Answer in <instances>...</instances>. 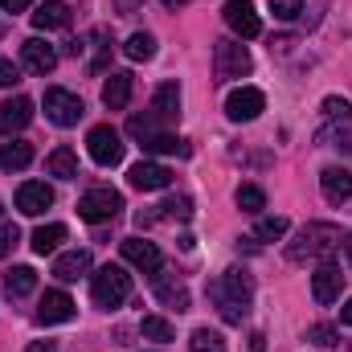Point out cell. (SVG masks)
Instances as JSON below:
<instances>
[{
  "label": "cell",
  "mask_w": 352,
  "mask_h": 352,
  "mask_svg": "<svg viewBox=\"0 0 352 352\" xmlns=\"http://www.w3.org/2000/svg\"><path fill=\"white\" fill-rule=\"evenodd\" d=\"M21 82V66H12L8 58H0V87H16Z\"/></svg>",
  "instance_id": "ab89813d"
},
{
  "label": "cell",
  "mask_w": 352,
  "mask_h": 352,
  "mask_svg": "<svg viewBox=\"0 0 352 352\" xmlns=\"http://www.w3.org/2000/svg\"><path fill=\"white\" fill-rule=\"evenodd\" d=\"M144 152H152V156H188V144L180 140V135H168V131H156L152 140H144L140 144Z\"/></svg>",
  "instance_id": "484cf974"
},
{
  "label": "cell",
  "mask_w": 352,
  "mask_h": 352,
  "mask_svg": "<svg viewBox=\"0 0 352 352\" xmlns=\"http://www.w3.org/2000/svg\"><path fill=\"white\" fill-rule=\"evenodd\" d=\"M119 209H123V192H115V188H90V192L78 197V217L90 221V226L111 221Z\"/></svg>",
  "instance_id": "5b68a950"
},
{
  "label": "cell",
  "mask_w": 352,
  "mask_h": 352,
  "mask_svg": "<svg viewBox=\"0 0 352 352\" xmlns=\"http://www.w3.org/2000/svg\"><path fill=\"white\" fill-rule=\"evenodd\" d=\"M168 8H184V4H192V0H164Z\"/></svg>",
  "instance_id": "f6af8a7d"
},
{
  "label": "cell",
  "mask_w": 352,
  "mask_h": 352,
  "mask_svg": "<svg viewBox=\"0 0 352 352\" xmlns=\"http://www.w3.org/2000/svg\"><path fill=\"white\" fill-rule=\"evenodd\" d=\"M94 41H98V54L90 58V74H102V70H107V58H111V45H107V33H102V29L94 33Z\"/></svg>",
  "instance_id": "d590c367"
},
{
  "label": "cell",
  "mask_w": 352,
  "mask_h": 352,
  "mask_svg": "<svg viewBox=\"0 0 352 352\" xmlns=\"http://www.w3.org/2000/svg\"><path fill=\"white\" fill-rule=\"evenodd\" d=\"M152 115H156L160 123H176V119H180V87H176V82H164V87L156 90Z\"/></svg>",
  "instance_id": "44dd1931"
},
{
  "label": "cell",
  "mask_w": 352,
  "mask_h": 352,
  "mask_svg": "<svg viewBox=\"0 0 352 352\" xmlns=\"http://www.w3.org/2000/svg\"><path fill=\"white\" fill-rule=\"evenodd\" d=\"M123 54H127L131 62H148V58L156 54V37H152V33H131L127 45H123Z\"/></svg>",
  "instance_id": "f546056e"
},
{
  "label": "cell",
  "mask_w": 352,
  "mask_h": 352,
  "mask_svg": "<svg viewBox=\"0 0 352 352\" xmlns=\"http://www.w3.org/2000/svg\"><path fill=\"white\" fill-rule=\"evenodd\" d=\"M131 87H135V78H131L127 70H115V74L102 82V102H107L111 111H123V107L131 102Z\"/></svg>",
  "instance_id": "d6986e66"
},
{
  "label": "cell",
  "mask_w": 352,
  "mask_h": 352,
  "mask_svg": "<svg viewBox=\"0 0 352 352\" xmlns=\"http://www.w3.org/2000/svg\"><path fill=\"white\" fill-rule=\"evenodd\" d=\"M123 258L135 266V270H144V274H160V250H156V242H144V238H127L123 242Z\"/></svg>",
  "instance_id": "9a60e30c"
},
{
  "label": "cell",
  "mask_w": 352,
  "mask_h": 352,
  "mask_svg": "<svg viewBox=\"0 0 352 352\" xmlns=\"http://www.w3.org/2000/svg\"><path fill=\"white\" fill-rule=\"evenodd\" d=\"M87 152L94 164L115 168L123 160V140H119V131L111 123H98V127H90V135H87Z\"/></svg>",
  "instance_id": "8992f818"
},
{
  "label": "cell",
  "mask_w": 352,
  "mask_h": 352,
  "mask_svg": "<svg viewBox=\"0 0 352 352\" xmlns=\"http://www.w3.org/2000/svg\"><path fill=\"white\" fill-rule=\"evenodd\" d=\"M263 111H266V94L258 87H238V90H230V98H226V115L234 123H250Z\"/></svg>",
  "instance_id": "9c48e42d"
},
{
  "label": "cell",
  "mask_w": 352,
  "mask_h": 352,
  "mask_svg": "<svg viewBox=\"0 0 352 352\" xmlns=\"http://www.w3.org/2000/svg\"><path fill=\"white\" fill-rule=\"evenodd\" d=\"M4 291H8L12 299L33 295V291H37V270H33V266H12V270L4 274Z\"/></svg>",
  "instance_id": "cb8c5ba5"
},
{
  "label": "cell",
  "mask_w": 352,
  "mask_h": 352,
  "mask_svg": "<svg viewBox=\"0 0 352 352\" xmlns=\"http://www.w3.org/2000/svg\"><path fill=\"white\" fill-rule=\"evenodd\" d=\"M50 205H54V188H50L45 180H25V184L16 188V209H21L25 217H41Z\"/></svg>",
  "instance_id": "8fae6325"
},
{
  "label": "cell",
  "mask_w": 352,
  "mask_h": 352,
  "mask_svg": "<svg viewBox=\"0 0 352 352\" xmlns=\"http://www.w3.org/2000/svg\"><path fill=\"white\" fill-rule=\"evenodd\" d=\"M340 320H344V324H349V328H352V299H349V303H344V307H340Z\"/></svg>",
  "instance_id": "ee69618b"
},
{
  "label": "cell",
  "mask_w": 352,
  "mask_h": 352,
  "mask_svg": "<svg viewBox=\"0 0 352 352\" xmlns=\"http://www.w3.org/2000/svg\"><path fill=\"white\" fill-rule=\"evenodd\" d=\"M188 349L192 352H226V340H221L213 328H197V332L188 336Z\"/></svg>",
  "instance_id": "d6a6232c"
},
{
  "label": "cell",
  "mask_w": 352,
  "mask_h": 352,
  "mask_svg": "<svg viewBox=\"0 0 352 352\" xmlns=\"http://www.w3.org/2000/svg\"><path fill=\"white\" fill-rule=\"evenodd\" d=\"M45 168H50V176H58V180H74L78 176V156L70 148H54L50 160H45Z\"/></svg>",
  "instance_id": "83f0119b"
},
{
  "label": "cell",
  "mask_w": 352,
  "mask_h": 352,
  "mask_svg": "<svg viewBox=\"0 0 352 352\" xmlns=\"http://www.w3.org/2000/svg\"><path fill=\"white\" fill-rule=\"evenodd\" d=\"M90 299H94V307H102V311H111V307H123L127 299H131V274L123 270V266H102V270H94V278H90Z\"/></svg>",
  "instance_id": "277c9868"
},
{
  "label": "cell",
  "mask_w": 352,
  "mask_h": 352,
  "mask_svg": "<svg viewBox=\"0 0 352 352\" xmlns=\"http://www.w3.org/2000/svg\"><path fill=\"white\" fill-rule=\"evenodd\" d=\"M234 201H238V209H246V213H263L266 209V192L258 184H242V188L234 192Z\"/></svg>",
  "instance_id": "1f68e13d"
},
{
  "label": "cell",
  "mask_w": 352,
  "mask_h": 352,
  "mask_svg": "<svg viewBox=\"0 0 352 352\" xmlns=\"http://www.w3.org/2000/svg\"><path fill=\"white\" fill-rule=\"evenodd\" d=\"M250 50L242 45V41H217L213 45V74L217 78H242V74H250Z\"/></svg>",
  "instance_id": "52a82bcc"
},
{
  "label": "cell",
  "mask_w": 352,
  "mask_h": 352,
  "mask_svg": "<svg viewBox=\"0 0 352 352\" xmlns=\"http://www.w3.org/2000/svg\"><path fill=\"white\" fill-rule=\"evenodd\" d=\"M0 213H4V205H0Z\"/></svg>",
  "instance_id": "7dc6e473"
},
{
  "label": "cell",
  "mask_w": 352,
  "mask_h": 352,
  "mask_svg": "<svg viewBox=\"0 0 352 352\" xmlns=\"http://www.w3.org/2000/svg\"><path fill=\"white\" fill-rule=\"evenodd\" d=\"M140 332L148 336V340H173V324L168 320H160V316H144V324H140Z\"/></svg>",
  "instance_id": "e575fe53"
},
{
  "label": "cell",
  "mask_w": 352,
  "mask_h": 352,
  "mask_svg": "<svg viewBox=\"0 0 352 352\" xmlns=\"http://www.w3.org/2000/svg\"><path fill=\"white\" fill-rule=\"evenodd\" d=\"M320 115H324V123H320L316 140H320L324 148H340V152H349L352 148V107L344 102V98L328 94L324 107H320Z\"/></svg>",
  "instance_id": "3957f363"
},
{
  "label": "cell",
  "mask_w": 352,
  "mask_h": 352,
  "mask_svg": "<svg viewBox=\"0 0 352 352\" xmlns=\"http://www.w3.org/2000/svg\"><path fill=\"white\" fill-rule=\"evenodd\" d=\"M29 4H33V0H0V8H4V12H25Z\"/></svg>",
  "instance_id": "60d3db41"
},
{
  "label": "cell",
  "mask_w": 352,
  "mask_h": 352,
  "mask_svg": "<svg viewBox=\"0 0 352 352\" xmlns=\"http://www.w3.org/2000/svg\"><path fill=\"white\" fill-rule=\"evenodd\" d=\"M62 242H66V226H58V221H54V226L33 230V242H29V246H33V254H54Z\"/></svg>",
  "instance_id": "4316f807"
},
{
  "label": "cell",
  "mask_w": 352,
  "mask_h": 352,
  "mask_svg": "<svg viewBox=\"0 0 352 352\" xmlns=\"http://www.w3.org/2000/svg\"><path fill=\"white\" fill-rule=\"evenodd\" d=\"M221 16H226V25H230L242 41H250V37H258V33H263V21H258V12H254V4H250V0H226Z\"/></svg>",
  "instance_id": "30bf717a"
},
{
  "label": "cell",
  "mask_w": 352,
  "mask_h": 352,
  "mask_svg": "<svg viewBox=\"0 0 352 352\" xmlns=\"http://www.w3.org/2000/svg\"><path fill=\"white\" fill-rule=\"evenodd\" d=\"M340 287H344V274H340V266L324 263L316 274H311V299H316V303H324V307L340 299Z\"/></svg>",
  "instance_id": "5bb4252c"
},
{
  "label": "cell",
  "mask_w": 352,
  "mask_h": 352,
  "mask_svg": "<svg viewBox=\"0 0 352 352\" xmlns=\"http://www.w3.org/2000/svg\"><path fill=\"white\" fill-rule=\"evenodd\" d=\"M320 188H324V197L332 205H344L352 197V173L349 168H324L320 173Z\"/></svg>",
  "instance_id": "ffe728a7"
},
{
  "label": "cell",
  "mask_w": 352,
  "mask_h": 352,
  "mask_svg": "<svg viewBox=\"0 0 352 352\" xmlns=\"http://www.w3.org/2000/svg\"><path fill=\"white\" fill-rule=\"evenodd\" d=\"M156 295H160V303L164 307H173V311H188V291L173 283V278H164V274H156Z\"/></svg>",
  "instance_id": "f1b7e54d"
},
{
  "label": "cell",
  "mask_w": 352,
  "mask_h": 352,
  "mask_svg": "<svg viewBox=\"0 0 352 352\" xmlns=\"http://www.w3.org/2000/svg\"><path fill=\"white\" fill-rule=\"evenodd\" d=\"M82 115H87V107H82L78 94H70V90H62V87L45 90V119H50V123H58V127H74Z\"/></svg>",
  "instance_id": "ba28073f"
},
{
  "label": "cell",
  "mask_w": 352,
  "mask_h": 352,
  "mask_svg": "<svg viewBox=\"0 0 352 352\" xmlns=\"http://www.w3.org/2000/svg\"><path fill=\"white\" fill-rule=\"evenodd\" d=\"M33 25L37 29H70V8L62 0H45V4H37Z\"/></svg>",
  "instance_id": "603a6c76"
},
{
  "label": "cell",
  "mask_w": 352,
  "mask_h": 352,
  "mask_svg": "<svg viewBox=\"0 0 352 352\" xmlns=\"http://www.w3.org/2000/svg\"><path fill=\"white\" fill-rule=\"evenodd\" d=\"M344 254H349V263H352V234L344 238Z\"/></svg>",
  "instance_id": "bcb514c9"
},
{
  "label": "cell",
  "mask_w": 352,
  "mask_h": 352,
  "mask_svg": "<svg viewBox=\"0 0 352 352\" xmlns=\"http://www.w3.org/2000/svg\"><path fill=\"white\" fill-rule=\"evenodd\" d=\"M21 66H25L29 74H50V70L58 66V50H54L50 41H41V37H29V41L21 45Z\"/></svg>",
  "instance_id": "4fadbf2b"
},
{
  "label": "cell",
  "mask_w": 352,
  "mask_h": 352,
  "mask_svg": "<svg viewBox=\"0 0 352 352\" xmlns=\"http://www.w3.org/2000/svg\"><path fill=\"white\" fill-rule=\"evenodd\" d=\"M16 242H21V230H16L12 221H8V226H0V258H4V254H12V246H16Z\"/></svg>",
  "instance_id": "f35d334b"
},
{
  "label": "cell",
  "mask_w": 352,
  "mask_h": 352,
  "mask_svg": "<svg viewBox=\"0 0 352 352\" xmlns=\"http://www.w3.org/2000/svg\"><path fill=\"white\" fill-rule=\"evenodd\" d=\"M90 270V250H66V254H58V263H54V274L62 278V283H74V278H82Z\"/></svg>",
  "instance_id": "7402d4cb"
},
{
  "label": "cell",
  "mask_w": 352,
  "mask_h": 352,
  "mask_svg": "<svg viewBox=\"0 0 352 352\" xmlns=\"http://www.w3.org/2000/svg\"><path fill=\"white\" fill-rule=\"evenodd\" d=\"M29 119H33V102L29 98H4L0 102V135H16V131H25L29 127Z\"/></svg>",
  "instance_id": "e0dca14e"
},
{
  "label": "cell",
  "mask_w": 352,
  "mask_h": 352,
  "mask_svg": "<svg viewBox=\"0 0 352 352\" xmlns=\"http://www.w3.org/2000/svg\"><path fill=\"white\" fill-rule=\"evenodd\" d=\"M156 131H160V119H156L152 111H144V115H131V123H127V135H131V140H140V144H144V140H152Z\"/></svg>",
  "instance_id": "4dcf8cb0"
},
{
  "label": "cell",
  "mask_w": 352,
  "mask_h": 352,
  "mask_svg": "<svg viewBox=\"0 0 352 352\" xmlns=\"http://www.w3.org/2000/svg\"><path fill=\"white\" fill-rule=\"evenodd\" d=\"M29 164H33V144L12 140V144L0 148V168H4V173H21V168H29Z\"/></svg>",
  "instance_id": "d4e9b609"
},
{
  "label": "cell",
  "mask_w": 352,
  "mask_h": 352,
  "mask_svg": "<svg viewBox=\"0 0 352 352\" xmlns=\"http://www.w3.org/2000/svg\"><path fill=\"white\" fill-rule=\"evenodd\" d=\"M307 340L320 344V349H332L336 344V328L332 324H316V328H307Z\"/></svg>",
  "instance_id": "8d00e7d4"
},
{
  "label": "cell",
  "mask_w": 352,
  "mask_h": 352,
  "mask_svg": "<svg viewBox=\"0 0 352 352\" xmlns=\"http://www.w3.org/2000/svg\"><path fill=\"white\" fill-rule=\"evenodd\" d=\"M266 349V336L263 332H250V352H263Z\"/></svg>",
  "instance_id": "7bdbcfd3"
},
{
  "label": "cell",
  "mask_w": 352,
  "mask_h": 352,
  "mask_svg": "<svg viewBox=\"0 0 352 352\" xmlns=\"http://www.w3.org/2000/svg\"><path fill=\"white\" fill-rule=\"evenodd\" d=\"M340 246V230L332 221H307L291 242H287V263L303 266L316 258H332V250Z\"/></svg>",
  "instance_id": "7a4b0ae2"
},
{
  "label": "cell",
  "mask_w": 352,
  "mask_h": 352,
  "mask_svg": "<svg viewBox=\"0 0 352 352\" xmlns=\"http://www.w3.org/2000/svg\"><path fill=\"white\" fill-rule=\"evenodd\" d=\"M160 213H140L135 217V226L144 230V226H152L156 217H168V221H188L192 217V197H184V192H176V197H168L164 205H156Z\"/></svg>",
  "instance_id": "ac0fdd59"
},
{
  "label": "cell",
  "mask_w": 352,
  "mask_h": 352,
  "mask_svg": "<svg viewBox=\"0 0 352 352\" xmlns=\"http://www.w3.org/2000/svg\"><path fill=\"white\" fill-rule=\"evenodd\" d=\"M209 299L217 303L226 324H242L246 311H250V299H254V283H250L246 270H226L209 283Z\"/></svg>",
  "instance_id": "6da1fadb"
},
{
  "label": "cell",
  "mask_w": 352,
  "mask_h": 352,
  "mask_svg": "<svg viewBox=\"0 0 352 352\" xmlns=\"http://www.w3.org/2000/svg\"><path fill=\"white\" fill-rule=\"evenodd\" d=\"M283 234H287V217H258V226H254L258 242H278Z\"/></svg>",
  "instance_id": "836d02e7"
},
{
  "label": "cell",
  "mask_w": 352,
  "mask_h": 352,
  "mask_svg": "<svg viewBox=\"0 0 352 352\" xmlns=\"http://www.w3.org/2000/svg\"><path fill=\"white\" fill-rule=\"evenodd\" d=\"M74 320V299L66 291H45L37 303V324H66Z\"/></svg>",
  "instance_id": "2e32d148"
},
{
  "label": "cell",
  "mask_w": 352,
  "mask_h": 352,
  "mask_svg": "<svg viewBox=\"0 0 352 352\" xmlns=\"http://www.w3.org/2000/svg\"><path fill=\"white\" fill-rule=\"evenodd\" d=\"M270 12H274L278 21H295V16L303 12V0H270Z\"/></svg>",
  "instance_id": "74e56055"
},
{
  "label": "cell",
  "mask_w": 352,
  "mask_h": 352,
  "mask_svg": "<svg viewBox=\"0 0 352 352\" xmlns=\"http://www.w3.org/2000/svg\"><path fill=\"white\" fill-rule=\"evenodd\" d=\"M127 184L140 188V192H156V188H168L173 184V173L164 164H156V160H140V164H131Z\"/></svg>",
  "instance_id": "7c38bea8"
},
{
  "label": "cell",
  "mask_w": 352,
  "mask_h": 352,
  "mask_svg": "<svg viewBox=\"0 0 352 352\" xmlns=\"http://www.w3.org/2000/svg\"><path fill=\"white\" fill-rule=\"evenodd\" d=\"M25 352H58V344H54V340H33Z\"/></svg>",
  "instance_id": "b9f144b4"
}]
</instances>
